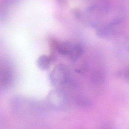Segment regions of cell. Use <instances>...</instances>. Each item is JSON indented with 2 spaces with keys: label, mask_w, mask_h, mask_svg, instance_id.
<instances>
[{
  "label": "cell",
  "mask_w": 129,
  "mask_h": 129,
  "mask_svg": "<svg viewBox=\"0 0 129 129\" xmlns=\"http://www.w3.org/2000/svg\"><path fill=\"white\" fill-rule=\"evenodd\" d=\"M13 69L7 61L0 62V91H4L11 86L14 80Z\"/></svg>",
  "instance_id": "6da1fadb"
},
{
  "label": "cell",
  "mask_w": 129,
  "mask_h": 129,
  "mask_svg": "<svg viewBox=\"0 0 129 129\" xmlns=\"http://www.w3.org/2000/svg\"><path fill=\"white\" fill-rule=\"evenodd\" d=\"M69 76V71L67 67L63 64H58L50 74V80L54 86L60 87L66 84Z\"/></svg>",
  "instance_id": "7a4b0ae2"
},
{
  "label": "cell",
  "mask_w": 129,
  "mask_h": 129,
  "mask_svg": "<svg viewBox=\"0 0 129 129\" xmlns=\"http://www.w3.org/2000/svg\"><path fill=\"white\" fill-rule=\"evenodd\" d=\"M49 101L54 106L59 107L64 102V98L62 93L59 90L52 91L48 95Z\"/></svg>",
  "instance_id": "3957f363"
},
{
  "label": "cell",
  "mask_w": 129,
  "mask_h": 129,
  "mask_svg": "<svg viewBox=\"0 0 129 129\" xmlns=\"http://www.w3.org/2000/svg\"><path fill=\"white\" fill-rule=\"evenodd\" d=\"M52 58L49 56L42 55L37 60V65L38 67L44 70H48L50 67Z\"/></svg>",
  "instance_id": "277c9868"
},
{
  "label": "cell",
  "mask_w": 129,
  "mask_h": 129,
  "mask_svg": "<svg viewBox=\"0 0 129 129\" xmlns=\"http://www.w3.org/2000/svg\"><path fill=\"white\" fill-rule=\"evenodd\" d=\"M83 49L82 47L79 45L73 46L69 56L70 59L73 61L79 59L83 53Z\"/></svg>",
  "instance_id": "5b68a950"
},
{
  "label": "cell",
  "mask_w": 129,
  "mask_h": 129,
  "mask_svg": "<svg viewBox=\"0 0 129 129\" xmlns=\"http://www.w3.org/2000/svg\"><path fill=\"white\" fill-rule=\"evenodd\" d=\"M73 46L69 43H63L58 46L57 49L59 53L61 54L69 56Z\"/></svg>",
  "instance_id": "8992f818"
},
{
  "label": "cell",
  "mask_w": 129,
  "mask_h": 129,
  "mask_svg": "<svg viewBox=\"0 0 129 129\" xmlns=\"http://www.w3.org/2000/svg\"><path fill=\"white\" fill-rule=\"evenodd\" d=\"M118 75L119 76H122L126 81L129 82V67L123 72H120Z\"/></svg>",
  "instance_id": "52a82bcc"
},
{
  "label": "cell",
  "mask_w": 129,
  "mask_h": 129,
  "mask_svg": "<svg viewBox=\"0 0 129 129\" xmlns=\"http://www.w3.org/2000/svg\"><path fill=\"white\" fill-rule=\"evenodd\" d=\"M16 2V0H1V5L7 7V6Z\"/></svg>",
  "instance_id": "ba28073f"
},
{
  "label": "cell",
  "mask_w": 129,
  "mask_h": 129,
  "mask_svg": "<svg viewBox=\"0 0 129 129\" xmlns=\"http://www.w3.org/2000/svg\"><path fill=\"white\" fill-rule=\"evenodd\" d=\"M125 48L129 52V39L126 41L124 44Z\"/></svg>",
  "instance_id": "9c48e42d"
}]
</instances>
